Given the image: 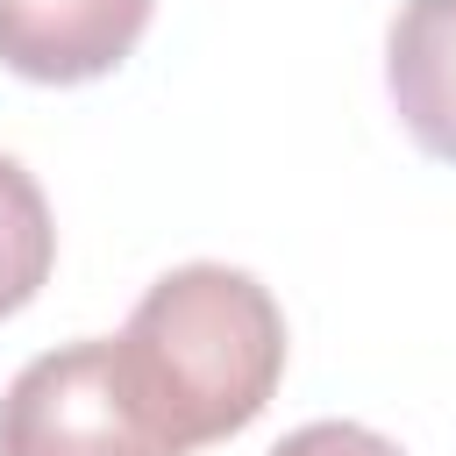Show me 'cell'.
<instances>
[{"label": "cell", "mask_w": 456, "mask_h": 456, "mask_svg": "<svg viewBox=\"0 0 456 456\" xmlns=\"http://www.w3.org/2000/svg\"><path fill=\"white\" fill-rule=\"evenodd\" d=\"M114 349L150 420L178 449H200L242 435L271 406L285 378V314L235 264H178L135 299Z\"/></svg>", "instance_id": "cell-1"}, {"label": "cell", "mask_w": 456, "mask_h": 456, "mask_svg": "<svg viewBox=\"0 0 456 456\" xmlns=\"http://www.w3.org/2000/svg\"><path fill=\"white\" fill-rule=\"evenodd\" d=\"M0 456H185L135 399L114 335L36 356L0 399Z\"/></svg>", "instance_id": "cell-2"}, {"label": "cell", "mask_w": 456, "mask_h": 456, "mask_svg": "<svg viewBox=\"0 0 456 456\" xmlns=\"http://www.w3.org/2000/svg\"><path fill=\"white\" fill-rule=\"evenodd\" d=\"M157 0H0V64L36 86L107 78L150 28Z\"/></svg>", "instance_id": "cell-3"}, {"label": "cell", "mask_w": 456, "mask_h": 456, "mask_svg": "<svg viewBox=\"0 0 456 456\" xmlns=\"http://www.w3.org/2000/svg\"><path fill=\"white\" fill-rule=\"evenodd\" d=\"M385 93L406 135L456 164V0H399L385 28Z\"/></svg>", "instance_id": "cell-4"}, {"label": "cell", "mask_w": 456, "mask_h": 456, "mask_svg": "<svg viewBox=\"0 0 456 456\" xmlns=\"http://www.w3.org/2000/svg\"><path fill=\"white\" fill-rule=\"evenodd\" d=\"M50 264H57V228H50L43 185L14 157H0V321L43 292Z\"/></svg>", "instance_id": "cell-5"}, {"label": "cell", "mask_w": 456, "mask_h": 456, "mask_svg": "<svg viewBox=\"0 0 456 456\" xmlns=\"http://www.w3.org/2000/svg\"><path fill=\"white\" fill-rule=\"evenodd\" d=\"M271 456H406V449L385 442L378 428H356V420H306V428H292Z\"/></svg>", "instance_id": "cell-6"}]
</instances>
